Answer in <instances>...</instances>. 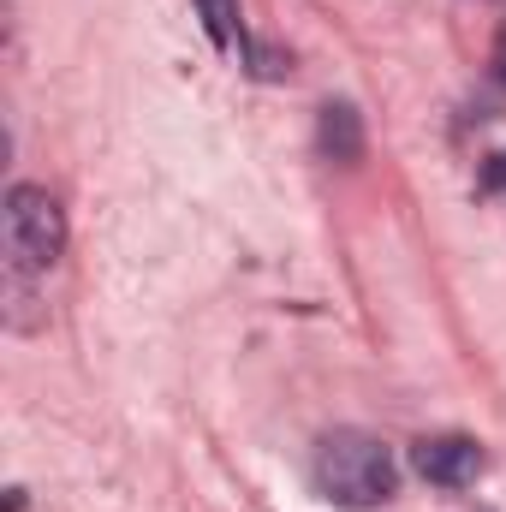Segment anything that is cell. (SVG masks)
<instances>
[{
  "label": "cell",
  "instance_id": "7",
  "mask_svg": "<svg viewBox=\"0 0 506 512\" xmlns=\"http://www.w3.org/2000/svg\"><path fill=\"white\" fill-rule=\"evenodd\" d=\"M489 66H495V78L506 84V24H501V36H495V54H489Z\"/></svg>",
  "mask_w": 506,
  "mask_h": 512
},
{
  "label": "cell",
  "instance_id": "2",
  "mask_svg": "<svg viewBox=\"0 0 506 512\" xmlns=\"http://www.w3.org/2000/svg\"><path fill=\"white\" fill-rule=\"evenodd\" d=\"M0 233H6V262H12V274H42V268H54L60 251H66V215H60V203L48 197V185H12V191H6Z\"/></svg>",
  "mask_w": 506,
  "mask_h": 512
},
{
  "label": "cell",
  "instance_id": "4",
  "mask_svg": "<svg viewBox=\"0 0 506 512\" xmlns=\"http://www.w3.org/2000/svg\"><path fill=\"white\" fill-rule=\"evenodd\" d=\"M316 143H322L328 161L352 167V161L364 155V120H358V108H352V102H328V108H322V126H316Z\"/></svg>",
  "mask_w": 506,
  "mask_h": 512
},
{
  "label": "cell",
  "instance_id": "1",
  "mask_svg": "<svg viewBox=\"0 0 506 512\" xmlns=\"http://www.w3.org/2000/svg\"><path fill=\"white\" fill-rule=\"evenodd\" d=\"M393 483H399L393 453L381 447L376 435H364V429H334V435H322V447H316V489H322L328 501L364 512V507H381V501L393 495Z\"/></svg>",
  "mask_w": 506,
  "mask_h": 512
},
{
  "label": "cell",
  "instance_id": "3",
  "mask_svg": "<svg viewBox=\"0 0 506 512\" xmlns=\"http://www.w3.org/2000/svg\"><path fill=\"white\" fill-rule=\"evenodd\" d=\"M411 465H417V477L435 483V489H465V483H477V471H483V447H477L471 435H423V441L411 447Z\"/></svg>",
  "mask_w": 506,
  "mask_h": 512
},
{
  "label": "cell",
  "instance_id": "6",
  "mask_svg": "<svg viewBox=\"0 0 506 512\" xmlns=\"http://www.w3.org/2000/svg\"><path fill=\"white\" fill-rule=\"evenodd\" d=\"M483 191H506V149L501 155H489V167H483Z\"/></svg>",
  "mask_w": 506,
  "mask_h": 512
},
{
  "label": "cell",
  "instance_id": "5",
  "mask_svg": "<svg viewBox=\"0 0 506 512\" xmlns=\"http://www.w3.org/2000/svg\"><path fill=\"white\" fill-rule=\"evenodd\" d=\"M215 48H245V30H239V0H197Z\"/></svg>",
  "mask_w": 506,
  "mask_h": 512
}]
</instances>
